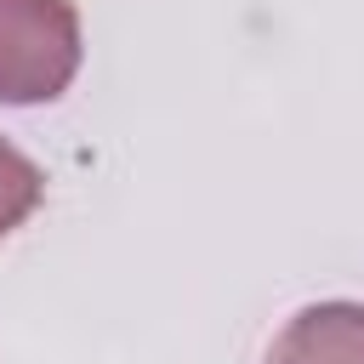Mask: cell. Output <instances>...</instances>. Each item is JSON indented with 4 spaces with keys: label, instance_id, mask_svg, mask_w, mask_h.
I'll use <instances>...</instances> for the list:
<instances>
[{
    "label": "cell",
    "instance_id": "1",
    "mask_svg": "<svg viewBox=\"0 0 364 364\" xmlns=\"http://www.w3.org/2000/svg\"><path fill=\"white\" fill-rule=\"evenodd\" d=\"M80 11L68 0H0V102H51L80 74Z\"/></svg>",
    "mask_w": 364,
    "mask_h": 364
},
{
    "label": "cell",
    "instance_id": "2",
    "mask_svg": "<svg viewBox=\"0 0 364 364\" xmlns=\"http://www.w3.org/2000/svg\"><path fill=\"white\" fill-rule=\"evenodd\" d=\"M267 364H364V301H313L267 347Z\"/></svg>",
    "mask_w": 364,
    "mask_h": 364
},
{
    "label": "cell",
    "instance_id": "3",
    "mask_svg": "<svg viewBox=\"0 0 364 364\" xmlns=\"http://www.w3.org/2000/svg\"><path fill=\"white\" fill-rule=\"evenodd\" d=\"M40 199H46L40 165H34L23 148H11V142L0 136V239H6L11 228H23V222L40 210Z\"/></svg>",
    "mask_w": 364,
    "mask_h": 364
}]
</instances>
